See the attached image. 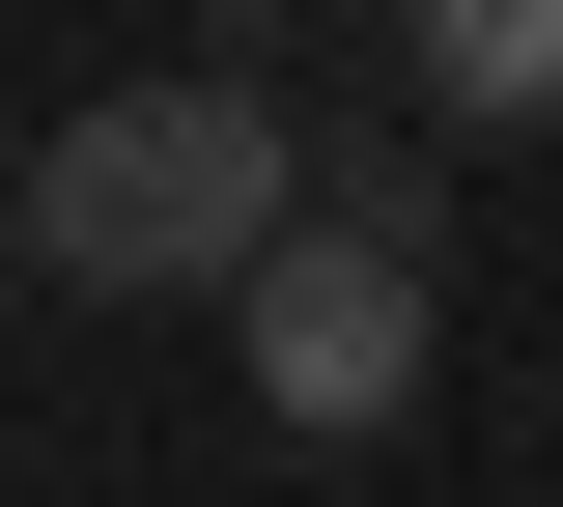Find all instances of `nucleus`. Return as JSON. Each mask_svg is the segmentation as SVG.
Masks as SVG:
<instances>
[{
    "mask_svg": "<svg viewBox=\"0 0 563 507\" xmlns=\"http://www.w3.org/2000/svg\"><path fill=\"white\" fill-rule=\"evenodd\" d=\"M282 198H310L282 85H85L57 142H29V254H57L85 310H225L282 254Z\"/></svg>",
    "mask_w": 563,
    "mask_h": 507,
    "instance_id": "f257e3e1",
    "label": "nucleus"
},
{
    "mask_svg": "<svg viewBox=\"0 0 563 507\" xmlns=\"http://www.w3.org/2000/svg\"><path fill=\"white\" fill-rule=\"evenodd\" d=\"M0 225H29V169H0Z\"/></svg>",
    "mask_w": 563,
    "mask_h": 507,
    "instance_id": "20e7f679",
    "label": "nucleus"
},
{
    "mask_svg": "<svg viewBox=\"0 0 563 507\" xmlns=\"http://www.w3.org/2000/svg\"><path fill=\"white\" fill-rule=\"evenodd\" d=\"M225 339H254V395L310 451L422 423V198H282V254L225 283Z\"/></svg>",
    "mask_w": 563,
    "mask_h": 507,
    "instance_id": "f03ea898",
    "label": "nucleus"
},
{
    "mask_svg": "<svg viewBox=\"0 0 563 507\" xmlns=\"http://www.w3.org/2000/svg\"><path fill=\"white\" fill-rule=\"evenodd\" d=\"M395 57H422L451 142H536V113H563V0H395Z\"/></svg>",
    "mask_w": 563,
    "mask_h": 507,
    "instance_id": "7ed1b4c3",
    "label": "nucleus"
}]
</instances>
